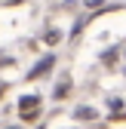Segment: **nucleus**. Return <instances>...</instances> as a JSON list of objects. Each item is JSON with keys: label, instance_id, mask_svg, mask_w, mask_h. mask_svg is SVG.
I'll use <instances>...</instances> for the list:
<instances>
[{"label": "nucleus", "instance_id": "f257e3e1", "mask_svg": "<svg viewBox=\"0 0 126 129\" xmlns=\"http://www.w3.org/2000/svg\"><path fill=\"white\" fill-rule=\"evenodd\" d=\"M19 111L25 120H34L37 117V95H25V99L19 102Z\"/></svg>", "mask_w": 126, "mask_h": 129}, {"label": "nucleus", "instance_id": "f03ea898", "mask_svg": "<svg viewBox=\"0 0 126 129\" xmlns=\"http://www.w3.org/2000/svg\"><path fill=\"white\" fill-rule=\"evenodd\" d=\"M49 68H52V58H43V61L37 64V68H31V74H28V77H31V80H34V77H43Z\"/></svg>", "mask_w": 126, "mask_h": 129}, {"label": "nucleus", "instance_id": "7ed1b4c3", "mask_svg": "<svg viewBox=\"0 0 126 129\" xmlns=\"http://www.w3.org/2000/svg\"><path fill=\"white\" fill-rule=\"evenodd\" d=\"M77 117H80V120H92V117H96V111H92V108H80V111H77Z\"/></svg>", "mask_w": 126, "mask_h": 129}]
</instances>
